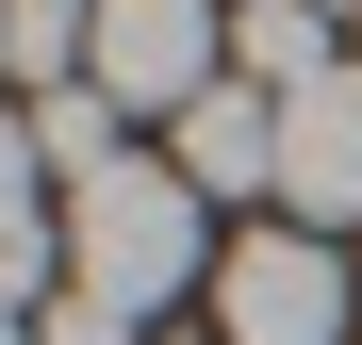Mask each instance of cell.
Listing matches in <instances>:
<instances>
[{
	"label": "cell",
	"instance_id": "1",
	"mask_svg": "<svg viewBox=\"0 0 362 345\" xmlns=\"http://www.w3.org/2000/svg\"><path fill=\"white\" fill-rule=\"evenodd\" d=\"M198 263H230L214 247V214H198V181L181 164H99V181H66V279L83 296H115V313H165Z\"/></svg>",
	"mask_w": 362,
	"mask_h": 345
},
{
	"label": "cell",
	"instance_id": "2",
	"mask_svg": "<svg viewBox=\"0 0 362 345\" xmlns=\"http://www.w3.org/2000/svg\"><path fill=\"white\" fill-rule=\"evenodd\" d=\"M115 115H198L230 83V0H99V66H83Z\"/></svg>",
	"mask_w": 362,
	"mask_h": 345
},
{
	"label": "cell",
	"instance_id": "3",
	"mask_svg": "<svg viewBox=\"0 0 362 345\" xmlns=\"http://www.w3.org/2000/svg\"><path fill=\"white\" fill-rule=\"evenodd\" d=\"M346 247H313V230H247V247L214 263V329L230 345H346Z\"/></svg>",
	"mask_w": 362,
	"mask_h": 345
},
{
	"label": "cell",
	"instance_id": "4",
	"mask_svg": "<svg viewBox=\"0 0 362 345\" xmlns=\"http://www.w3.org/2000/svg\"><path fill=\"white\" fill-rule=\"evenodd\" d=\"M280 198H296V230H362V66L280 99Z\"/></svg>",
	"mask_w": 362,
	"mask_h": 345
},
{
	"label": "cell",
	"instance_id": "5",
	"mask_svg": "<svg viewBox=\"0 0 362 345\" xmlns=\"http://www.w3.org/2000/svg\"><path fill=\"white\" fill-rule=\"evenodd\" d=\"M165 164H181L198 198H264V181H280V99H264V83H214V99L165 132Z\"/></svg>",
	"mask_w": 362,
	"mask_h": 345
},
{
	"label": "cell",
	"instance_id": "6",
	"mask_svg": "<svg viewBox=\"0 0 362 345\" xmlns=\"http://www.w3.org/2000/svg\"><path fill=\"white\" fill-rule=\"evenodd\" d=\"M230 83H264V99L346 83V66H329V0H230Z\"/></svg>",
	"mask_w": 362,
	"mask_h": 345
},
{
	"label": "cell",
	"instance_id": "7",
	"mask_svg": "<svg viewBox=\"0 0 362 345\" xmlns=\"http://www.w3.org/2000/svg\"><path fill=\"white\" fill-rule=\"evenodd\" d=\"M0 49H17L49 99H66V83L99 66V0H0Z\"/></svg>",
	"mask_w": 362,
	"mask_h": 345
},
{
	"label": "cell",
	"instance_id": "8",
	"mask_svg": "<svg viewBox=\"0 0 362 345\" xmlns=\"http://www.w3.org/2000/svg\"><path fill=\"white\" fill-rule=\"evenodd\" d=\"M33 148H49V181H99V164H132V148H115V99H99V83L33 99Z\"/></svg>",
	"mask_w": 362,
	"mask_h": 345
},
{
	"label": "cell",
	"instance_id": "9",
	"mask_svg": "<svg viewBox=\"0 0 362 345\" xmlns=\"http://www.w3.org/2000/svg\"><path fill=\"white\" fill-rule=\"evenodd\" d=\"M49 148H33V115H0V247H17V230H49Z\"/></svg>",
	"mask_w": 362,
	"mask_h": 345
},
{
	"label": "cell",
	"instance_id": "10",
	"mask_svg": "<svg viewBox=\"0 0 362 345\" xmlns=\"http://www.w3.org/2000/svg\"><path fill=\"white\" fill-rule=\"evenodd\" d=\"M33 345H132V313H115V296H83V279H66V296L33 313Z\"/></svg>",
	"mask_w": 362,
	"mask_h": 345
},
{
	"label": "cell",
	"instance_id": "11",
	"mask_svg": "<svg viewBox=\"0 0 362 345\" xmlns=\"http://www.w3.org/2000/svg\"><path fill=\"white\" fill-rule=\"evenodd\" d=\"M0 345H33V313H17V296H0Z\"/></svg>",
	"mask_w": 362,
	"mask_h": 345
},
{
	"label": "cell",
	"instance_id": "12",
	"mask_svg": "<svg viewBox=\"0 0 362 345\" xmlns=\"http://www.w3.org/2000/svg\"><path fill=\"white\" fill-rule=\"evenodd\" d=\"M329 17H362V0H329Z\"/></svg>",
	"mask_w": 362,
	"mask_h": 345
}]
</instances>
